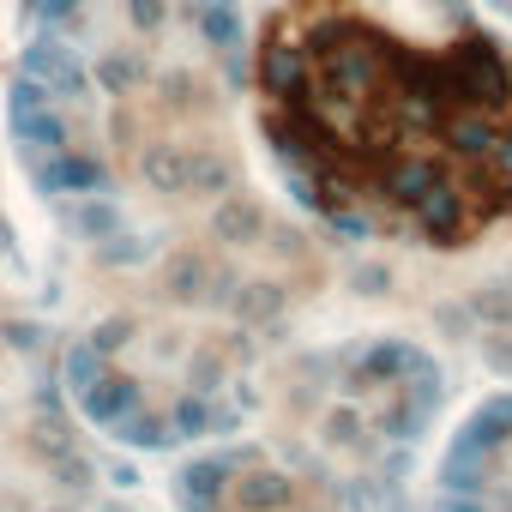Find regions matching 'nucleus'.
<instances>
[{
	"instance_id": "2",
	"label": "nucleus",
	"mask_w": 512,
	"mask_h": 512,
	"mask_svg": "<svg viewBox=\"0 0 512 512\" xmlns=\"http://www.w3.org/2000/svg\"><path fill=\"white\" fill-rule=\"evenodd\" d=\"M494 350L512 362V290L500 296V320H494Z\"/></svg>"
},
{
	"instance_id": "1",
	"label": "nucleus",
	"mask_w": 512,
	"mask_h": 512,
	"mask_svg": "<svg viewBox=\"0 0 512 512\" xmlns=\"http://www.w3.org/2000/svg\"><path fill=\"white\" fill-rule=\"evenodd\" d=\"M260 115L344 223L446 253L512 229V37L470 0H284Z\"/></svg>"
}]
</instances>
